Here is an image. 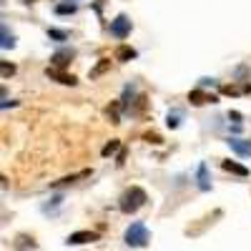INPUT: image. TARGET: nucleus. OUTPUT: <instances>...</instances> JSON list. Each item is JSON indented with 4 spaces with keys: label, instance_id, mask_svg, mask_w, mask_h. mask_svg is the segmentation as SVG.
Instances as JSON below:
<instances>
[{
    "label": "nucleus",
    "instance_id": "f257e3e1",
    "mask_svg": "<svg viewBox=\"0 0 251 251\" xmlns=\"http://www.w3.org/2000/svg\"><path fill=\"white\" fill-rule=\"evenodd\" d=\"M118 201H121L118 206H121L123 214H136L138 208L149 201V196H146V191H143L141 186H131V188H126V191L121 194Z\"/></svg>",
    "mask_w": 251,
    "mask_h": 251
},
{
    "label": "nucleus",
    "instance_id": "f03ea898",
    "mask_svg": "<svg viewBox=\"0 0 251 251\" xmlns=\"http://www.w3.org/2000/svg\"><path fill=\"white\" fill-rule=\"evenodd\" d=\"M123 241L128 244L131 249H141L151 241V234H149V228H146L143 221H133L128 228H126V234H123Z\"/></svg>",
    "mask_w": 251,
    "mask_h": 251
},
{
    "label": "nucleus",
    "instance_id": "7ed1b4c3",
    "mask_svg": "<svg viewBox=\"0 0 251 251\" xmlns=\"http://www.w3.org/2000/svg\"><path fill=\"white\" fill-rule=\"evenodd\" d=\"M128 33H131V18L128 15H116L113 20H111V35H116L118 40H123V38H128Z\"/></svg>",
    "mask_w": 251,
    "mask_h": 251
},
{
    "label": "nucleus",
    "instance_id": "20e7f679",
    "mask_svg": "<svg viewBox=\"0 0 251 251\" xmlns=\"http://www.w3.org/2000/svg\"><path fill=\"white\" fill-rule=\"evenodd\" d=\"M75 58V50L73 48H60V50H55L53 53V58H50V66L53 68H58V71H63L68 66V63Z\"/></svg>",
    "mask_w": 251,
    "mask_h": 251
},
{
    "label": "nucleus",
    "instance_id": "39448f33",
    "mask_svg": "<svg viewBox=\"0 0 251 251\" xmlns=\"http://www.w3.org/2000/svg\"><path fill=\"white\" fill-rule=\"evenodd\" d=\"M96 239H98V234H96V231H75V234H71V236L66 239V244H68V246H78V244L96 241Z\"/></svg>",
    "mask_w": 251,
    "mask_h": 251
},
{
    "label": "nucleus",
    "instance_id": "423d86ee",
    "mask_svg": "<svg viewBox=\"0 0 251 251\" xmlns=\"http://www.w3.org/2000/svg\"><path fill=\"white\" fill-rule=\"evenodd\" d=\"M228 149L239 156H251V141H244V138H228Z\"/></svg>",
    "mask_w": 251,
    "mask_h": 251
},
{
    "label": "nucleus",
    "instance_id": "0eeeda50",
    "mask_svg": "<svg viewBox=\"0 0 251 251\" xmlns=\"http://www.w3.org/2000/svg\"><path fill=\"white\" fill-rule=\"evenodd\" d=\"M196 183H199L201 191H208V188H211V176H208V166L203 161L199 163V169H196Z\"/></svg>",
    "mask_w": 251,
    "mask_h": 251
},
{
    "label": "nucleus",
    "instance_id": "6e6552de",
    "mask_svg": "<svg viewBox=\"0 0 251 251\" xmlns=\"http://www.w3.org/2000/svg\"><path fill=\"white\" fill-rule=\"evenodd\" d=\"M46 75H48V78H55L58 83H63V86H75V75H68V73H63V71H58V68H48Z\"/></svg>",
    "mask_w": 251,
    "mask_h": 251
},
{
    "label": "nucleus",
    "instance_id": "1a4fd4ad",
    "mask_svg": "<svg viewBox=\"0 0 251 251\" xmlns=\"http://www.w3.org/2000/svg\"><path fill=\"white\" fill-rule=\"evenodd\" d=\"M188 100H191L194 106H203V103H216V96H208V93H203L201 88H196V91L188 93Z\"/></svg>",
    "mask_w": 251,
    "mask_h": 251
},
{
    "label": "nucleus",
    "instance_id": "9d476101",
    "mask_svg": "<svg viewBox=\"0 0 251 251\" xmlns=\"http://www.w3.org/2000/svg\"><path fill=\"white\" fill-rule=\"evenodd\" d=\"M221 169L228 171V174H236L241 178L249 176V169H246V166H241V163H236V161H221Z\"/></svg>",
    "mask_w": 251,
    "mask_h": 251
},
{
    "label": "nucleus",
    "instance_id": "9b49d317",
    "mask_svg": "<svg viewBox=\"0 0 251 251\" xmlns=\"http://www.w3.org/2000/svg\"><path fill=\"white\" fill-rule=\"evenodd\" d=\"M55 15H73L78 10V3H73V0H63V3H55Z\"/></svg>",
    "mask_w": 251,
    "mask_h": 251
},
{
    "label": "nucleus",
    "instance_id": "f8f14e48",
    "mask_svg": "<svg viewBox=\"0 0 251 251\" xmlns=\"http://www.w3.org/2000/svg\"><path fill=\"white\" fill-rule=\"evenodd\" d=\"M133 93H136V86H133V83H128V86L123 88V96H121V100H118L123 111H128V106L133 103V100H131V98H133Z\"/></svg>",
    "mask_w": 251,
    "mask_h": 251
},
{
    "label": "nucleus",
    "instance_id": "ddd939ff",
    "mask_svg": "<svg viewBox=\"0 0 251 251\" xmlns=\"http://www.w3.org/2000/svg\"><path fill=\"white\" fill-rule=\"evenodd\" d=\"M138 53L133 50V48H128V46H121L118 50H116V60H121V63H126V60H133Z\"/></svg>",
    "mask_w": 251,
    "mask_h": 251
},
{
    "label": "nucleus",
    "instance_id": "4468645a",
    "mask_svg": "<svg viewBox=\"0 0 251 251\" xmlns=\"http://www.w3.org/2000/svg\"><path fill=\"white\" fill-rule=\"evenodd\" d=\"M0 33H3V43H0V46H3V50L15 48V35L8 30V25H5V23H3V28H0Z\"/></svg>",
    "mask_w": 251,
    "mask_h": 251
},
{
    "label": "nucleus",
    "instance_id": "2eb2a0df",
    "mask_svg": "<svg viewBox=\"0 0 251 251\" xmlns=\"http://www.w3.org/2000/svg\"><path fill=\"white\" fill-rule=\"evenodd\" d=\"M86 176H91V171H80V174H73V176H66V178H60V181H55L53 186H66V183H75L78 178H86Z\"/></svg>",
    "mask_w": 251,
    "mask_h": 251
},
{
    "label": "nucleus",
    "instance_id": "dca6fc26",
    "mask_svg": "<svg viewBox=\"0 0 251 251\" xmlns=\"http://www.w3.org/2000/svg\"><path fill=\"white\" fill-rule=\"evenodd\" d=\"M166 126H169V128H178L181 126V111H169V116H166Z\"/></svg>",
    "mask_w": 251,
    "mask_h": 251
},
{
    "label": "nucleus",
    "instance_id": "f3484780",
    "mask_svg": "<svg viewBox=\"0 0 251 251\" xmlns=\"http://www.w3.org/2000/svg\"><path fill=\"white\" fill-rule=\"evenodd\" d=\"M48 38H50V40H58V43H63V40H68V33H66V30L48 28Z\"/></svg>",
    "mask_w": 251,
    "mask_h": 251
},
{
    "label": "nucleus",
    "instance_id": "a211bd4d",
    "mask_svg": "<svg viewBox=\"0 0 251 251\" xmlns=\"http://www.w3.org/2000/svg\"><path fill=\"white\" fill-rule=\"evenodd\" d=\"M108 66H111V60H106V58H103V60L98 63V66H96V68L91 71V78H96V75H100V73H103V71H106Z\"/></svg>",
    "mask_w": 251,
    "mask_h": 251
},
{
    "label": "nucleus",
    "instance_id": "6ab92c4d",
    "mask_svg": "<svg viewBox=\"0 0 251 251\" xmlns=\"http://www.w3.org/2000/svg\"><path fill=\"white\" fill-rule=\"evenodd\" d=\"M118 106H121V103H113V106L106 108V116L111 118V123H118Z\"/></svg>",
    "mask_w": 251,
    "mask_h": 251
},
{
    "label": "nucleus",
    "instance_id": "aec40b11",
    "mask_svg": "<svg viewBox=\"0 0 251 251\" xmlns=\"http://www.w3.org/2000/svg\"><path fill=\"white\" fill-rule=\"evenodd\" d=\"M118 141H111V143H106V146H103V156H111V153H116L118 151Z\"/></svg>",
    "mask_w": 251,
    "mask_h": 251
},
{
    "label": "nucleus",
    "instance_id": "412c9836",
    "mask_svg": "<svg viewBox=\"0 0 251 251\" xmlns=\"http://www.w3.org/2000/svg\"><path fill=\"white\" fill-rule=\"evenodd\" d=\"M15 73V66H8V63H3V78H8V75H13Z\"/></svg>",
    "mask_w": 251,
    "mask_h": 251
},
{
    "label": "nucleus",
    "instance_id": "4be33fe9",
    "mask_svg": "<svg viewBox=\"0 0 251 251\" xmlns=\"http://www.w3.org/2000/svg\"><path fill=\"white\" fill-rule=\"evenodd\" d=\"M146 141L149 143H161V136L158 133H146Z\"/></svg>",
    "mask_w": 251,
    "mask_h": 251
},
{
    "label": "nucleus",
    "instance_id": "5701e85b",
    "mask_svg": "<svg viewBox=\"0 0 251 251\" xmlns=\"http://www.w3.org/2000/svg\"><path fill=\"white\" fill-rule=\"evenodd\" d=\"M206 86H216V80L214 78H201V88H206Z\"/></svg>",
    "mask_w": 251,
    "mask_h": 251
},
{
    "label": "nucleus",
    "instance_id": "b1692460",
    "mask_svg": "<svg viewBox=\"0 0 251 251\" xmlns=\"http://www.w3.org/2000/svg\"><path fill=\"white\" fill-rule=\"evenodd\" d=\"M60 201H63V199H60V196H55V199H53V206H58ZM43 211H50V203H48V206H43Z\"/></svg>",
    "mask_w": 251,
    "mask_h": 251
},
{
    "label": "nucleus",
    "instance_id": "393cba45",
    "mask_svg": "<svg viewBox=\"0 0 251 251\" xmlns=\"http://www.w3.org/2000/svg\"><path fill=\"white\" fill-rule=\"evenodd\" d=\"M228 118H234V121L239 123V121H241V113H239V111H228Z\"/></svg>",
    "mask_w": 251,
    "mask_h": 251
}]
</instances>
